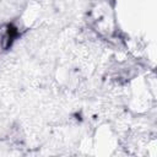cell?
Masks as SVG:
<instances>
[{"instance_id": "6da1fadb", "label": "cell", "mask_w": 157, "mask_h": 157, "mask_svg": "<svg viewBox=\"0 0 157 157\" xmlns=\"http://www.w3.org/2000/svg\"><path fill=\"white\" fill-rule=\"evenodd\" d=\"M18 28L16 27V26H13V25H7L6 26V31H5V33H4V36H2V38H1V47H2V49H9L11 45H12V43H13V40L18 37Z\"/></svg>"}]
</instances>
